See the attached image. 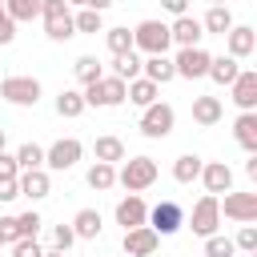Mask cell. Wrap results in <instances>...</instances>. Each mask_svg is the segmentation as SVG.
<instances>
[{
	"mask_svg": "<svg viewBox=\"0 0 257 257\" xmlns=\"http://www.w3.org/2000/svg\"><path fill=\"white\" fill-rule=\"evenodd\" d=\"M157 177H161V169H157L153 157H128V161L116 169V185L128 189V193H145Z\"/></svg>",
	"mask_w": 257,
	"mask_h": 257,
	"instance_id": "1",
	"label": "cell"
},
{
	"mask_svg": "<svg viewBox=\"0 0 257 257\" xmlns=\"http://www.w3.org/2000/svg\"><path fill=\"white\" fill-rule=\"evenodd\" d=\"M40 20H44V36L48 40H68L76 36V24H72V4L64 0H40Z\"/></svg>",
	"mask_w": 257,
	"mask_h": 257,
	"instance_id": "2",
	"label": "cell"
},
{
	"mask_svg": "<svg viewBox=\"0 0 257 257\" xmlns=\"http://www.w3.org/2000/svg\"><path fill=\"white\" fill-rule=\"evenodd\" d=\"M124 88H128V80H120V76H100V80H92V84H84V104H92V108H116V104H124Z\"/></svg>",
	"mask_w": 257,
	"mask_h": 257,
	"instance_id": "3",
	"label": "cell"
},
{
	"mask_svg": "<svg viewBox=\"0 0 257 257\" xmlns=\"http://www.w3.org/2000/svg\"><path fill=\"white\" fill-rule=\"evenodd\" d=\"M169 24L165 20H141L133 28V48H141L145 56H157V52H169Z\"/></svg>",
	"mask_w": 257,
	"mask_h": 257,
	"instance_id": "4",
	"label": "cell"
},
{
	"mask_svg": "<svg viewBox=\"0 0 257 257\" xmlns=\"http://www.w3.org/2000/svg\"><path fill=\"white\" fill-rule=\"evenodd\" d=\"M80 157H84V145H80L76 137H60V141H52V145L44 149V169H52V173H68Z\"/></svg>",
	"mask_w": 257,
	"mask_h": 257,
	"instance_id": "5",
	"label": "cell"
},
{
	"mask_svg": "<svg viewBox=\"0 0 257 257\" xmlns=\"http://www.w3.org/2000/svg\"><path fill=\"white\" fill-rule=\"evenodd\" d=\"M0 96L8 100V104H20V108H28V104H36L40 100V80L36 76H4L0 80Z\"/></svg>",
	"mask_w": 257,
	"mask_h": 257,
	"instance_id": "6",
	"label": "cell"
},
{
	"mask_svg": "<svg viewBox=\"0 0 257 257\" xmlns=\"http://www.w3.org/2000/svg\"><path fill=\"white\" fill-rule=\"evenodd\" d=\"M173 124H177V112H173V104H165V100H153V104H145V116H141V133H145V137L161 141V137H169V133H173Z\"/></svg>",
	"mask_w": 257,
	"mask_h": 257,
	"instance_id": "7",
	"label": "cell"
},
{
	"mask_svg": "<svg viewBox=\"0 0 257 257\" xmlns=\"http://www.w3.org/2000/svg\"><path fill=\"white\" fill-rule=\"evenodd\" d=\"M217 225H221V201H217L213 193H205V197L193 205V213H189V229H193L197 237H209V233H217Z\"/></svg>",
	"mask_w": 257,
	"mask_h": 257,
	"instance_id": "8",
	"label": "cell"
},
{
	"mask_svg": "<svg viewBox=\"0 0 257 257\" xmlns=\"http://www.w3.org/2000/svg\"><path fill=\"white\" fill-rule=\"evenodd\" d=\"M149 229H157L161 237H173L181 225H185V209L177 205V201H157L153 209H149V221H145Z\"/></svg>",
	"mask_w": 257,
	"mask_h": 257,
	"instance_id": "9",
	"label": "cell"
},
{
	"mask_svg": "<svg viewBox=\"0 0 257 257\" xmlns=\"http://www.w3.org/2000/svg\"><path fill=\"white\" fill-rule=\"evenodd\" d=\"M209 52L201 48V44H193V48H181L177 52V60H173V72L177 76H185V80H201L205 72H209Z\"/></svg>",
	"mask_w": 257,
	"mask_h": 257,
	"instance_id": "10",
	"label": "cell"
},
{
	"mask_svg": "<svg viewBox=\"0 0 257 257\" xmlns=\"http://www.w3.org/2000/svg\"><path fill=\"white\" fill-rule=\"evenodd\" d=\"M120 245H124L128 257H153L157 245H161V233L149 229V225H137V229H124V241Z\"/></svg>",
	"mask_w": 257,
	"mask_h": 257,
	"instance_id": "11",
	"label": "cell"
},
{
	"mask_svg": "<svg viewBox=\"0 0 257 257\" xmlns=\"http://www.w3.org/2000/svg\"><path fill=\"white\" fill-rule=\"evenodd\" d=\"M16 185H20V197H28V201H44V197L52 193V177H48V169H20Z\"/></svg>",
	"mask_w": 257,
	"mask_h": 257,
	"instance_id": "12",
	"label": "cell"
},
{
	"mask_svg": "<svg viewBox=\"0 0 257 257\" xmlns=\"http://www.w3.org/2000/svg\"><path fill=\"white\" fill-rule=\"evenodd\" d=\"M221 213L229 217V221H257V193H225V205H221Z\"/></svg>",
	"mask_w": 257,
	"mask_h": 257,
	"instance_id": "13",
	"label": "cell"
},
{
	"mask_svg": "<svg viewBox=\"0 0 257 257\" xmlns=\"http://www.w3.org/2000/svg\"><path fill=\"white\" fill-rule=\"evenodd\" d=\"M225 48H229L233 60H249L253 48H257V32H253L249 24H233V28L225 32Z\"/></svg>",
	"mask_w": 257,
	"mask_h": 257,
	"instance_id": "14",
	"label": "cell"
},
{
	"mask_svg": "<svg viewBox=\"0 0 257 257\" xmlns=\"http://www.w3.org/2000/svg\"><path fill=\"white\" fill-rule=\"evenodd\" d=\"M229 88H233V104L241 112H253V104H257V72L253 68H241Z\"/></svg>",
	"mask_w": 257,
	"mask_h": 257,
	"instance_id": "15",
	"label": "cell"
},
{
	"mask_svg": "<svg viewBox=\"0 0 257 257\" xmlns=\"http://www.w3.org/2000/svg\"><path fill=\"white\" fill-rule=\"evenodd\" d=\"M201 36H205V28H201V20L197 16H177L173 24H169V40L173 44H181V48H193V44H201Z\"/></svg>",
	"mask_w": 257,
	"mask_h": 257,
	"instance_id": "16",
	"label": "cell"
},
{
	"mask_svg": "<svg viewBox=\"0 0 257 257\" xmlns=\"http://www.w3.org/2000/svg\"><path fill=\"white\" fill-rule=\"evenodd\" d=\"M197 181H205V193H229L233 189V169L225 165V161H209V165H201V177Z\"/></svg>",
	"mask_w": 257,
	"mask_h": 257,
	"instance_id": "17",
	"label": "cell"
},
{
	"mask_svg": "<svg viewBox=\"0 0 257 257\" xmlns=\"http://www.w3.org/2000/svg\"><path fill=\"white\" fill-rule=\"evenodd\" d=\"M145 221H149V205H145L141 193H128L124 201H116V225L137 229V225H145Z\"/></svg>",
	"mask_w": 257,
	"mask_h": 257,
	"instance_id": "18",
	"label": "cell"
},
{
	"mask_svg": "<svg viewBox=\"0 0 257 257\" xmlns=\"http://www.w3.org/2000/svg\"><path fill=\"white\" fill-rule=\"evenodd\" d=\"M221 116H225V104H221L217 96H193V120H197L201 128H213Z\"/></svg>",
	"mask_w": 257,
	"mask_h": 257,
	"instance_id": "19",
	"label": "cell"
},
{
	"mask_svg": "<svg viewBox=\"0 0 257 257\" xmlns=\"http://www.w3.org/2000/svg\"><path fill=\"white\" fill-rule=\"evenodd\" d=\"M233 137L245 153H257V112H241L233 120Z\"/></svg>",
	"mask_w": 257,
	"mask_h": 257,
	"instance_id": "20",
	"label": "cell"
},
{
	"mask_svg": "<svg viewBox=\"0 0 257 257\" xmlns=\"http://www.w3.org/2000/svg\"><path fill=\"white\" fill-rule=\"evenodd\" d=\"M100 229H104V221H100V213H96V209H80V213L72 217V233H76L80 241H96V237H100Z\"/></svg>",
	"mask_w": 257,
	"mask_h": 257,
	"instance_id": "21",
	"label": "cell"
},
{
	"mask_svg": "<svg viewBox=\"0 0 257 257\" xmlns=\"http://www.w3.org/2000/svg\"><path fill=\"white\" fill-rule=\"evenodd\" d=\"M201 28H205V32H213V36H225V32L233 28V12H229V4H209V12H205V20H201Z\"/></svg>",
	"mask_w": 257,
	"mask_h": 257,
	"instance_id": "22",
	"label": "cell"
},
{
	"mask_svg": "<svg viewBox=\"0 0 257 257\" xmlns=\"http://www.w3.org/2000/svg\"><path fill=\"white\" fill-rule=\"evenodd\" d=\"M141 72L153 80V84H169L177 72H173V60L165 56V52H157V56H149V60H141Z\"/></svg>",
	"mask_w": 257,
	"mask_h": 257,
	"instance_id": "23",
	"label": "cell"
},
{
	"mask_svg": "<svg viewBox=\"0 0 257 257\" xmlns=\"http://www.w3.org/2000/svg\"><path fill=\"white\" fill-rule=\"evenodd\" d=\"M157 92H161V84H153L149 76H133L128 80V88H124V100H133V104H153L157 100Z\"/></svg>",
	"mask_w": 257,
	"mask_h": 257,
	"instance_id": "24",
	"label": "cell"
},
{
	"mask_svg": "<svg viewBox=\"0 0 257 257\" xmlns=\"http://www.w3.org/2000/svg\"><path fill=\"white\" fill-rule=\"evenodd\" d=\"M201 165H205V161H201L197 153H181V157L173 161V181H177V185H193V181L201 177Z\"/></svg>",
	"mask_w": 257,
	"mask_h": 257,
	"instance_id": "25",
	"label": "cell"
},
{
	"mask_svg": "<svg viewBox=\"0 0 257 257\" xmlns=\"http://www.w3.org/2000/svg\"><path fill=\"white\" fill-rule=\"evenodd\" d=\"M92 153H96V161L116 165V161H124V141H120V137H112V133H104V137H96V141H92Z\"/></svg>",
	"mask_w": 257,
	"mask_h": 257,
	"instance_id": "26",
	"label": "cell"
},
{
	"mask_svg": "<svg viewBox=\"0 0 257 257\" xmlns=\"http://www.w3.org/2000/svg\"><path fill=\"white\" fill-rule=\"evenodd\" d=\"M237 72H241V64H237L233 56H213L205 76H209V80H217V84L225 88V84H233V76H237Z\"/></svg>",
	"mask_w": 257,
	"mask_h": 257,
	"instance_id": "27",
	"label": "cell"
},
{
	"mask_svg": "<svg viewBox=\"0 0 257 257\" xmlns=\"http://www.w3.org/2000/svg\"><path fill=\"white\" fill-rule=\"evenodd\" d=\"M96 193H108L112 185H116V165H108V161H92V169H88V177H84Z\"/></svg>",
	"mask_w": 257,
	"mask_h": 257,
	"instance_id": "28",
	"label": "cell"
},
{
	"mask_svg": "<svg viewBox=\"0 0 257 257\" xmlns=\"http://www.w3.org/2000/svg\"><path fill=\"white\" fill-rule=\"evenodd\" d=\"M112 76H120V80H133V76H141V56H137V48H128V52L112 56Z\"/></svg>",
	"mask_w": 257,
	"mask_h": 257,
	"instance_id": "29",
	"label": "cell"
},
{
	"mask_svg": "<svg viewBox=\"0 0 257 257\" xmlns=\"http://www.w3.org/2000/svg\"><path fill=\"white\" fill-rule=\"evenodd\" d=\"M84 108H88V104H84V96H80L76 88H60V96H56V112H60V116L72 120V116H80Z\"/></svg>",
	"mask_w": 257,
	"mask_h": 257,
	"instance_id": "30",
	"label": "cell"
},
{
	"mask_svg": "<svg viewBox=\"0 0 257 257\" xmlns=\"http://www.w3.org/2000/svg\"><path fill=\"white\" fill-rule=\"evenodd\" d=\"M4 12L16 24H24V20H36L40 16V0H4Z\"/></svg>",
	"mask_w": 257,
	"mask_h": 257,
	"instance_id": "31",
	"label": "cell"
},
{
	"mask_svg": "<svg viewBox=\"0 0 257 257\" xmlns=\"http://www.w3.org/2000/svg\"><path fill=\"white\" fill-rule=\"evenodd\" d=\"M16 165H20V169H44V149H40L36 141H24V145L16 149Z\"/></svg>",
	"mask_w": 257,
	"mask_h": 257,
	"instance_id": "32",
	"label": "cell"
},
{
	"mask_svg": "<svg viewBox=\"0 0 257 257\" xmlns=\"http://www.w3.org/2000/svg\"><path fill=\"white\" fill-rule=\"evenodd\" d=\"M40 225H44V221H40V213H36V209H28V213L12 217V233H16V241H20V237H36V233H40Z\"/></svg>",
	"mask_w": 257,
	"mask_h": 257,
	"instance_id": "33",
	"label": "cell"
},
{
	"mask_svg": "<svg viewBox=\"0 0 257 257\" xmlns=\"http://www.w3.org/2000/svg\"><path fill=\"white\" fill-rule=\"evenodd\" d=\"M72 24H76V32H88V36L104 32V20H100V12H92V8H80V12L72 16Z\"/></svg>",
	"mask_w": 257,
	"mask_h": 257,
	"instance_id": "34",
	"label": "cell"
},
{
	"mask_svg": "<svg viewBox=\"0 0 257 257\" xmlns=\"http://www.w3.org/2000/svg\"><path fill=\"white\" fill-rule=\"evenodd\" d=\"M104 44H108L112 56H120V52L133 48V32H128V28H104Z\"/></svg>",
	"mask_w": 257,
	"mask_h": 257,
	"instance_id": "35",
	"label": "cell"
},
{
	"mask_svg": "<svg viewBox=\"0 0 257 257\" xmlns=\"http://www.w3.org/2000/svg\"><path fill=\"white\" fill-rule=\"evenodd\" d=\"M72 68H76V80H80V84H92V80H100V76H104L96 56H76V64H72Z\"/></svg>",
	"mask_w": 257,
	"mask_h": 257,
	"instance_id": "36",
	"label": "cell"
},
{
	"mask_svg": "<svg viewBox=\"0 0 257 257\" xmlns=\"http://www.w3.org/2000/svg\"><path fill=\"white\" fill-rule=\"evenodd\" d=\"M233 253H237L233 237H221V233H209L205 237V257H233Z\"/></svg>",
	"mask_w": 257,
	"mask_h": 257,
	"instance_id": "37",
	"label": "cell"
},
{
	"mask_svg": "<svg viewBox=\"0 0 257 257\" xmlns=\"http://www.w3.org/2000/svg\"><path fill=\"white\" fill-rule=\"evenodd\" d=\"M233 245H237V249H245V253H257V225H253V221H245V225H241V233L233 237Z\"/></svg>",
	"mask_w": 257,
	"mask_h": 257,
	"instance_id": "38",
	"label": "cell"
},
{
	"mask_svg": "<svg viewBox=\"0 0 257 257\" xmlns=\"http://www.w3.org/2000/svg\"><path fill=\"white\" fill-rule=\"evenodd\" d=\"M44 249H40V241L36 237H20V241H12V257H40Z\"/></svg>",
	"mask_w": 257,
	"mask_h": 257,
	"instance_id": "39",
	"label": "cell"
},
{
	"mask_svg": "<svg viewBox=\"0 0 257 257\" xmlns=\"http://www.w3.org/2000/svg\"><path fill=\"white\" fill-rule=\"evenodd\" d=\"M52 245L68 253V249L76 245V233H72V225H56V229H52Z\"/></svg>",
	"mask_w": 257,
	"mask_h": 257,
	"instance_id": "40",
	"label": "cell"
},
{
	"mask_svg": "<svg viewBox=\"0 0 257 257\" xmlns=\"http://www.w3.org/2000/svg\"><path fill=\"white\" fill-rule=\"evenodd\" d=\"M12 40H16V20L4 12V0H0V48L12 44Z\"/></svg>",
	"mask_w": 257,
	"mask_h": 257,
	"instance_id": "41",
	"label": "cell"
},
{
	"mask_svg": "<svg viewBox=\"0 0 257 257\" xmlns=\"http://www.w3.org/2000/svg\"><path fill=\"white\" fill-rule=\"evenodd\" d=\"M20 197V185H16V177H0V201L8 205V201H16Z\"/></svg>",
	"mask_w": 257,
	"mask_h": 257,
	"instance_id": "42",
	"label": "cell"
},
{
	"mask_svg": "<svg viewBox=\"0 0 257 257\" xmlns=\"http://www.w3.org/2000/svg\"><path fill=\"white\" fill-rule=\"evenodd\" d=\"M0 177H20V165H16V153H4V149H0Z\"/></svg>",
	"mask_w": 257,
	"mask_h": 257,
	"instance_id": "43",
	"label": "cell"
},
{
	"mask_svg": "<svg viewBox=\"0 0 257 257\" xmlns=\"http://www.w3.org/2000/svg\"><path fill=\"white\" fill-rule=\"evenodd\" d=\"M161 8L173 12V16H185V12H189V0H161Z\"/></svg>",
	"mask_w": 257,
	"mask_h": 257,
	"instance_id": "44",
	"label": "cell"
},
{
	"mask_svg": "<svg viewBox=\"0 0 257 257\" xmlns=\"http://www.w3.org/2000/svg\"><path fill=\"white\" fill-rule=\"evenodd\" d=\"M80 8H92V12H104V8H112V0H84Z\"/></svg>",
	"mask_w": 257,
	"mask_h": 257,
	"instance_id": "45",
	"label": "cell"
},
{
	"mask_svg": "<svg viewBox=\"0 0 257 257\" xmlns=\"http://www.w3.org/2000/svg\"><path fill=\"white\" fill-rule=\"evenodd\" d=\"M245 173H249V177H257V153H249V161H245Z\"/></svg>",
	"mask_w": 257,
	"mask_h": 257,
	"instance_id": "46",
	"label": "cell"
},
{
	"mask_svg": "<svg viewBox=\"0 0 257 257\" xmlns=\"http://www.w3.org/2000/svg\"><path fill=\"white\" fill-rule=\"evenodd\" d=\"M40 257H68L64 249H48V253H40Z\"/></svg>",
	"mask_w": 257,
	"mask_h": 257,
	"instance_id": "47",
	"label": "cell"
},
{
	"mask_svg": "<svg viewBox=\"0 0 257 257\" xmlns=\"http://www.w3.org/2000/svg\"><path fill=\"white\" fill-rule=\"evenodd\" d=\"M4 245H8V241H4V233H0V249H4Z\"/></svg>",
	"mask_w": 257,
	"mask_h": 257,
	"instance_id": "48",
	"label": "cell"
},
{
	"mask_svg": "<svg viewBox=\"0 0 257 257\" xmlns=\"http://www.w3.org/2000/svg\"><path fill=\"white\" fill-rule=\"evenodd\" d=\"M64 4H84V0H64Z\"/></svg>",
	"mask_w": 257,
	"mask_h": 257,
	"instance_id": "49",
	"label": "cell"
},
{
	"mask_svg": "<svg viewBox=\"0 0 257 257\" xmlns=\"http://www.w3.org/2000/svg\"><path fill=\"white\" fill-rule=\"evenodd\" d=\"M0 149H4V128H0Z\"/></svg>",
	"mask_w": 257,
	"mask_h": 257,
	"instance_id": "50",
	"label": "cell"
},
{
	"mask_svg": "<svg viewBox=\"0 0 257 257\" xmlns=\"http://www.w3.org/2000/svg\"><path fill=\"white\" fill-rule=\"evenodd\" d=\"M209 4H229V0H209Z\"/></svg>",
	"mask_w": 257,
	"mask_h": 257,
	"instance_id": "51",
	"label": "cell"
}]
</instances>
